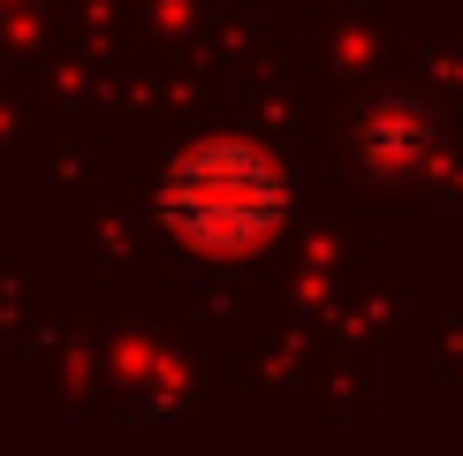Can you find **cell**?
I'll return each instance as SVG.
<instances>
[{"label": "cell", "mask_w": 463, "mask_h": 456, "mask_svg": "<svg viewBox=\"0 0 463 456\" xmlns=\"http://www.w3.org/2000/svg\"><path fill=\"white\" fill-rule=\"evenodd\" d=\"M357 160L373 167V176H418V167L433 160V129H426V114H418V107H380V114H364V129H357Z\"/></svg>", "instance_id": "7a4b0ae2"}, {"label": "cell", "mask_w": 463, "mask_h": 456, "mask_svg": "<svg viewBox=\"0 0 463 456\" xmlns=\"http://www.w3.org/2000/svg\"><path fill=\"white\" fill-rule=\"evenodd\" d=\"M160 221L205 259H250L288 221V176L250 138H198L160 176Z\"/></svg>", "instance_id": "6da1fadb"}]
</instances>
